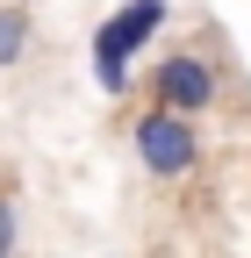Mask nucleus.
Instances as JSON below:
<instances>
[{
	"label": "nucleus",
	"mask_w": 251,
	"mask_h": 258,
	"mask_svg": "<svg viewBox=\"0 0 251 258\" xmlns=\"http://www.w3.org/2000/svg\"><path fill=\"white\" fill-rule=\"evenodd\" d=\"M165 29V0H122V8L93 29V79L101 93H130V57Z\"/></svg>",
	"instance_id": "obj_2"
},
{
	"label": "nucleus",
	"mask_w": 251,
	"mask_h": 258,
	"mask_svg": "<svg viewBox=\"0 0 251 258\" xmlns=\"http://www.w3.org/2000/svg\"><path fill=\"white\" fill-rule=\"evenodd\" d=\"M130 151L151 179H186L201 172V115H179V108H158L151 101L137 122H130Z\"/></svg>",
	"instance_id": "obj_1"
},
{
	"label": "nucleus",
	"mask_w": 251,
	"mask_h": 258,
	"mask_svg": "<svg viewBox=\"0 0 251 258\" xmlns=\"http://www.w3.org/2000/svg\"><path fill=\"white\" fill-rule=\"evenodd\" d=\"M29 36H36V22H29V8H0V72H8V64H22Z\"/></svg>",
	"instance_id": "obj_4"
},
{
	"label": "nucleus",
	"mask_w": 251,
	"mask_h": 258,
	"mask_svg": "<svg viewBox=\"0 0 251 258\" xmlns=\"http://www.w3.org/2000/svg\"><path fill=\"white\" fill-rule=\"evenodd\" d=\"M215 93H223V79H215V64H208L201 50H165V57L144 72V101L179 108V115H208Z\"/></svg>",
	"instance_id": "obj_3"
},
{
	"label": "nucleus",
	"mask_w": 251,
	"mask_h": 258,
	"mask_svg": "<svg viewBox=\"0 0 251 258\" xmlns=\"http://www.w3.org/2000/svg\"><path fill=\"white\" fill-rule=\"evenodd\" d=\"M15 237H22V201H15V186L0 179V258L15 251Z\"/></svg>",
	"instance_id": "obj_5"
}]
</instances>
